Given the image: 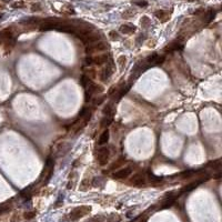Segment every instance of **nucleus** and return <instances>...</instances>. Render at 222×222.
I'll return each mask as SVG.
<instances>
[{"mask_svg":"<svg viewBox=\"0 0 222 222\" xmlns=\"http://www.w3.org/2000/svg\"><path fill=\"white\" fill-rule=\"evenodd\" d=\"M118 63H119V66H120V67H123V66H124V63H126V57L121 56V57L118 59Z\"/></svg>","mask_w":222,"mask_h":222,"instance_id":"nucleus-17","label":"nucleus"},{"mask_svg":"<svg viewBox=\"0 0 222 222\" xmlns=\"http://www.w3.org/2000/svg\"><path fill=\"white\" fill-rule=\"evenodd\" d=\"M109 155H110V152H109V149L107 147H101L98 149L97 151V161L100 166H106L107 164L108 160H109Z\"/></svg>","mask_w":222,"mask_h":222,"instance_id":"nucleus-4","label":"nucleus"},{"mask_svg":"<svg viewBox=\"0 0 222 222\" xmlns=\"http://www.w3.org/2000/svg\"><path fill=\"white\" fill-rule=\"evenodd\" d=\"M136 5H138L140 7H146L148 3H147L146 1H136Z\"/></svg>","mask_w":222,"mask_h":222,"instance_id":"nucleus-19","label":"nucleus"},{"mask_svg":"<svg viewBox=\"0 0 222 222\" xmlns=\"http://www.w3.org/2000/svg\"><path fill=\"white\" fill-rule=\"evenodd\" d=\"M155 17L159 18L162 21H166V19L168 18V14H167L166 11H163V10H158V11L155 12Z\"/></svg>","mask_w":222,"mask_h":222,"instance_id":"nucleus-11","label":"nucleus"},{"mask_svg":"<svg viewBox=\"0 0 222 222\" xmlns=\"http://www.w3.org/2000/svg\"><path fill=\"white\" fill-rule=\"evenodd\" d=\"M113 70H115L113 69V62L110 60L109 63H107V66L101 70V72H100V79H101L102 81H108V80L110 79V77L112 76Z\"/></svg>","mask_w":222,"mask_h":222,"instance_id":"nucleus-6","label":"nucleus"},{"mask_svg":"<svg viewBox=\"0 0 222 222\" xmlns=\"http://www.w3.org/2000/svg\"><path fill=\"white\" fill-rule=\"evenodd\" d=\"M91 211V207L89 206H81V207H77L75 208L69 215V218L72 221H76L78 219L82 218L84 215H87L89 212Z\"/></svg>","mask_w":222,"mask_h":222,"instance_id":"nucleus-2","label":"nucleus"},{"mask_svg":"<svg viewBox=\"0 0 222 222\" xmlns=\"http://www.w3.org/2000/svg\"><path fill=\"white\" fill-rule=\"evenodd\" d=\"M109 140V130H105L101 134H100L99 139H98V145L102 146V145H106Z\"/></svg>","mask_w":222,"mask_h":222,"instance_id":"nucleus-10","label":"nucleus"},{"mask_svg":"<svg viewBox=\"0 0 222 222\" xmlns=\"http://www.w3.org/2000/svg\"><path fill=\"white\" fill-rule=\"evenodd\" d=\"M103 99H105L103 97H100V98H97L93 102H94V105H98V106H99V105H101V102L103 101Z\"/></svg>","mask_w":222,"mask_h":222,"instance_id":"nucleus-18","label":"nucleus"},{"mask_svg":"<svg viewBox=\"0 0 222 222\" xmlns=\"http://www.w3.org/2000/svg\"><path fill=\"white\" fill-rule=\"evenodd\" d=\"M111 122H112V115H105V118L102 119L101 126L102 127H108L109 124H111Z\"/></svg>","mask_w":222,"mask_h":222,"instance_id":"nucleus-12","label":"nucleus"},{"mask_svg":"<svg viewBox=\"0 0 222 222\" xmlns=\"http://www.w3.org/2000/svg\"><path fill=\"white\" fill-rule=\"evenodd\" d=\"M132 172V167L131 166H126L124 168L120 169L118 171H115L113 173V178L118 179V180H121V179H126L131 174Z\"/></svg>","mask_w":222,"mask_h":222,"instance_id":"nucleus-7","label":"nucleus"},{"mask_svg":"<svg viewBox=\"0 0 222 222\" xmlns=\"http://www.w3.org/2000/svg\"><path fill=\"white\" fill-rule=\"evenodd\" d=\"M173 203H174V199H173V198H170V199L167 200V201H166V202L163 203V206H162L161 208H162V209H166V208L171 207V206H172Z\"/></svg>","mask_w":222,"mask_h":222,"instance_id":"nucleus-14","label":"nucleus"},{"mask_svg":"<svg viewBox=\"0 0 222 222\" xmlns=\"http://www.w3.org/2000/svg\"><path fill=\"white\" fill-rule=\"evenodd\" d=\"M123 164V159H119V160H117L115 163H112V166L110 167V170H113V169H117L119 168L120 166H122Z\"/></svg>","mask_w":222,"mask_h":222,"instance_id":"nucleus-13","label":"nucleus"},{"mask_svg":"<svg viewBox=\"0 0 222 222\" xmlns=\"http://www.w3.org/2000/svg\"><path fill=\"white\" fill-rule=\"evenodd\" d=\"M130 183L133 184V185H137V187H140V185L146 183V176L143 173H141V172L136 173L134 176L131 178Z\"/></svg>","mask_w":222,"mask_h":222,"instance_id":"nucleus-8","label":"nucleus"},{"mask_svg":"<svg viewBox=\"0 0 222 222\" xmlns=\"http://www.w3.org/2000/svg\"><path fill=\"white\" fill-rule=\"evenodd\" d=\"M149 23H150V19H149L148 17H142V18H141V24H142L143 27H148Z\"/></svg>","mask_w":222,"mask_h":222,"instance_id":"nucleus-15","label":"nucleus"},{"mask_svg":"<svg viewBox=\"0 0 222 222\" xmlns=\"http://www.w3.org/2000/svg\"><path fill=\"white\" fill-rule=\"evenodd\" d=\"M108 61L107 54H96L92 57L87 58V63L88 64H93V66H102L103 63Z\"/></svg>","mask_w":222,"mask_h":222,"instance_id":"nucleus-5","label":"nucleus"},{"mask_svg":"<svg viewBox=\"0 0 222 222\" xmlns=\"http://www.w3.org/2000/svg\"><path fill=\"white\" fill-rule=\"evenodd\" d=\"M35 217H36V212H35V211L26 212V213H24V218H26V219H28V220H29V219H32V218H35Z\"/></svg>","mask_w":222,"mask_h":222,"instance_id":"nucleus-16","label":"nucleus"},{"mask_svg":"<svg viewBox=\"0 0 222 222\" xmlns=\"http://www.w3.org/2000/svg\"><path fill=\"white\" fill-rule=\"evenodd\" d=\"M1 17H2V15H1V14H0V18H1Z\"/></svg>","mask_w":222,"mask_h":222,"instance_id":"nucleus-21","label":"nucleus"},{"mask_svg":"<svg viewBox=\"0 0 222 222\" xmlns=\"http://www.w3.org/2000/svg\"><path fill=\"white\" fill-rule=\"evenodd\" d=\"M107 50V45L101 41V40H97V41H93V42H90L88 43L87 47H86V52L89 54H99V52H102Z\"/></svg>","mask_w":222,"mask_h":222,"instance_id":"nucleus-1","label":"nucleus"},{"mask_svg":"<svg viewBox=\"0 0 222 222\" xmlns=\"http://www.w3.org/2000/svg\"><path fill=\"white\" fill-rule=\"evenodd\" d=\"M3 1H6V2H8V1H9V0H3Z\"/></svg>","mask_w":222,"mask_h":222,"instance_id":"nucleus-20","label":"nucleus"},{"mask_svg":"<svg viewBox=\"0 0 222 222\" xmlns=\"http://www.w3.org/2000/svg\"><path fill=\"white\" fill-rule=\"evenodd\" d=\"M84 88H86V100L88 98H90L93 94H100L101 92L103 91L102 87H100L97 84H94L91 80H89L87 82V84L84 86Z\"/></svg>","mask_w":222,"mask_h":222,"instance_id":"nucleus-3","label":"nucleus"},{"mask_svg":"<svg viewBox=\"0 0 222 222\" xmlns=\"http://www.w3.org/2000/svg\"><path fill=\"white\" fill-rule=\"evenodd\" d=\"M119 30H120V32L124 33V35H130V33L136 31V28L133 26H131V24H122Z\"/></svg>","mask_w":222,"mask_h":222,"instance_id":"nucleus-9","label":"nucleus"}]
</instances>
